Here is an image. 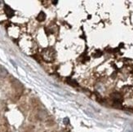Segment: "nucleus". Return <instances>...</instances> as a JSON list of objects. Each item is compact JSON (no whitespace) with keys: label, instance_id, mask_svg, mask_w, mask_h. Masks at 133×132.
<instances>
[{"label":"nucleus","instance_id":"nucleus-1","mask_svg":"<svg viewBox=\"0 0 133 132\" xmlns=\"http://www.w3.org/2000/svg\"><path fill=\"white\" fill-rule=\"evenodd\" d=\"M4 12H5V13H6L7 17L8 18H12L14 15H15V12H14V11L7 4H5V6H4Z\"/></svg>","mask_w":133,"mask_h":132},{"label":"nucleus","instance_id":"nucleus-2","mask_svg":"<svg viewBox=\"0 0 133 132\" xmlns=\"http://www.w3.org/2000/svg\"><path fill=\"white\" fill-rule=\"evenodd\" d=\"M45 19H46V14H45L43 12H40L37 17V20L39 21V22H42V21H43Z\"/></svg>","mask_w":133,"mask_h":132},{"label":"nucleus","instance_id":"nucleus-3","mask_svg":"<svg viewBox=\"0 0 133 132\" xmlns=\"http://www.w3.org/2000/svg\"><path fill=\"white\" fill-rule=\"evenodd\" d=\"M8 74V72L7 71V69L3 67H0V77H4Z\"/></svg>","mask_w":133,"mask_h":132},{"label":"nucleus","instance_id":"nucleus-4","mask_svg":"<svg viewBox=\"0 0 133 132\" xmlns=\"http://www.w3.org/2000/svg\"><path fill=\"white\" fill-rule=\"evenodd\" d=\"M69 84H70V85H72V86H78V83H77L76 82H75V81H73V80H69Z\"/></svg>","mask_w":133,"mask_h":132},{"label":"nucleus","instance_id":"nucleus-5","mask_svg":"<svg viewBox=\"0 0 133 132\" xmlns=\"http://www.w3.org/2000/svg\"><path fill=\"white\" fill-rule=\"evenodd\" d=\"M69 118H67V117H66V118H64V124H68V123H69Z\"/></svg>","mask_w":133,"mask_h":132},{"label":"nucleus","instance_id":"nucleus-6","mask_svg":"<svg viewBox=\"0 0 133 132\" xmlns=\"http://www.w3.org/2000/svg\"><path fill=\"white\" fill-rule=\"evenodd\" d=\"M57 3H58V1H52V3H54V5H56Z\"/></svg>","mask_w":133,"mask_h":132}]
</instances>
